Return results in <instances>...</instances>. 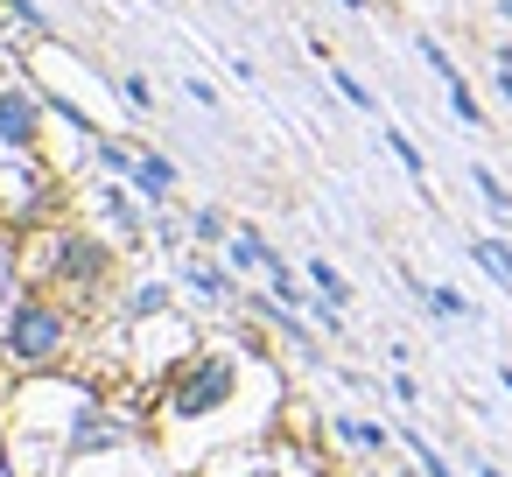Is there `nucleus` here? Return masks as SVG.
<instances>
[{
    "label": "nucleus",
    "mask_w": 512,
    "mask_h": 477,
    "mask_svg": "<svg viewBox=\"0 0 512 477\" xmlns=\"http://www.w3.org/2000/svg\"><path fill=\"white\" fill-rule=\"evenodd\" d=\"M330 78H337V92H344V99H351L358 113H372V92H365V85H358V78H351L344 64H330Z\"/></svg>",
    "instance_id": "nucleus-13"
},
{
    "label": "nucleus",
    "mask_w": 512,
    "mask_h": 477,
    "mask_svg": "<svg viewBox=\"0 0 512 477\" xmlns=\"http://www.w3.org/2000/svg\"><path fill=\"white\" fill-rule=\"evenodd\" d=\"M477 477H498V470H477Z\"/></svg>",
    "instance_id": "nucleus-19"
},
{
    "label": "nucleus",
    "mask_w": 512,
    "mask_h": 477,
    "mask_svg": "<svg viewBox=\"0 0 512 477\" xmlns=\"http://www.w3.org/2000/svg\"><path fill=\"white\" fill-rule=\"evenodd\" d=\"M190 232H197V239H204V246H218V239H225V218H218V211H211V204H204V211H197V218H190Z\"/></svg>",
    "instance_id": "nucleus-14"
},
{
    "label": "nucleus",
    "mask_w": 512,
    "mask_h": 477,
    "mask_svg": "<svg viewBox=\"0 0 512 477\" xmlns=\"http://www.w3.org/2000/svg\"><path fill=\"white\" fill-rule=\"evenodd\" d=\"M337 435H344L351 449H386V428H379V421H337Z\"/></svg>",
    "instance_id": "nucleus-11"
},
{
    "label": "nucleus",
    "mask_w": 512,
    "mask_h": 477,
    "mask_svg": "<svg viewBox=\"0 0 512 477\" xmlns=\"http://www.w3.org/2000/svg\"><path fill=\"white\" fill-rule=\"evenodd\" d=\"M428 309H435V316H470V302H463L456 288H428Z\"/></svg>",
    "instance_id": "nucleus-15"
},
{
    "label": "nucleus",
    "mask_w": 512,
    "mask_h": 477,
    "mask_svg": "<svg viewBox=\"0 0 512 477\" xmlns=\"http://www.w3.org/2000/svg\"><path fill=\"white\" fill-rule=\"evenodd\" d=\"M127 309H134V323H155V316H169V288H162V281H148V288H134V302H127Z\"/></svg>",
    "instance_id": "nucleus-9"
},
{
    "label": "nucleus",
    "mask_w": 512,
    "mask_h": 477,
    "mask_svg": "<svg viewBox=\"0 0 512 477\" xmlns=\"http://www.w3.org/2000/svg\"><path fill=\"white\" fill-rule=\"evenodd\" d=\"M8 8H15V15H22V22H29V29L43 36V43H57V29L43 22V8H36V0H8Z\"/></svg>",
    "instance_id": "nucleus-17"
},
{
    "label": "nucleus",
    "mask_w": 512,
    "mask_h": 477,
    "mask_svg": "<svg viewBox=\"0 0 512 477\" xmlns=\"http://www.w3.org/2000/svg\"><path fill=\"white\" fill-rule=\"evenodd\" d=\"M386 148H393V155H400V169H407V176H414V183H421V176H428V162H421V155H414V141H407V134H393V127H386Z\"/></svg>",
    "instance_id": "nucleus-12"
},
{
    "label": "nucleus",
    "mask_w": 512,
    "mask_h": 477,
    "mask_svg": "<svg viewBox=\"0 0 512 477\" xmlns=\"http://www.w3.org/2000/svg\"><path fill=\"white\" fill-rule=\"evenodd\" d=\"M29 274H43V281H64V288H78V295H99V288H106V274H113V246H106V239H92V232L43 239Z\"/></svg>",
    "instance_id": "nucleus-3"
},
{
    "label": "nucleus",
    "mask_w": 512,
    "mask_h": 477,
    "mask_svg": "<svg viewBox=\"0 0 512 477\" xmlns=\"http://www.w3.org/2000/svg\"><path fill=\"white\" fill-rule=\"evenodd\" d=\"M477 190H484V204H491V218H498V225H512V190H505V183H498L491 169H477Z\"/></svg>",
    "instance_id": "nucleus-10"
},
{
    "label": "nucleus",
    "mask_w": 512,
    "mask_h": 477,
    "mask_svg": "<svg viewBox=\"0 0 512 477\" xmlns=\"http://www.w3.org/2000/svg\"><path fill=\"white\" fill-rule=\"evenodd\" d=\"M225 253H232V267H246V274H267V267H274V246H267L260 232H232Z\"/></svg>",
    "instance_id": "nucleus-6"
},
{
    "label": "nucleus",
    "mask_w": 512,
    "mask_h": 477,
    "mask_svg": "<svg viewBox=\"0 0 512 477\" xmlns=\"http://www.w3.org/2000/svg\"><path fill=\"white\" fill-rule=\"evenodd\" d=\"M134 190L162 204V197L176 190V162H169V155H155V148H141V162H134Z\"/></svg>",
    "instance_id": "nucleus-5"
},
{
    "label": "nucleus",
    "mask_w": 512,
    "mask_h": 477,
    "mask_svg": "<svg viewBox=\"0 0 512 477\" xmlns=\"http://www.w3.org/2000/svg\"><path fill=\"white\" fill-rule=\"evenodd\" d=\"M309 288L323 295V302H337V309H351V281L330 267V260H309Z\"/></svg>",
    "instance_id": "nucleus-7"
},
{
    "label": "nucleus",
    "mask_w": 512,
    "mask_h": 477,
    "mask_svg": "<svg viewBox=\"0 0 512 477\" xmlns=\"http://www.w3.org/2000/svg\"><path fill=\"white\" fill-rule=\"evenodd\" d=\"M407 449H414V463H421V477H449V463H442V456H435V449H428L421 435H407Z\"/></svg>",
    "instance_id": "nucleus-16"
},
{
    "label": "nucleus",
    "mask_w": 512,
    "mask_h": 477,
    "mask_svg": "<svg viewBox=\"0 0 512 477\" xmlns=\"http://www.w3.org/2000/svg\"><path fill=\"white\" fill-rule=\"evenodd\" d=\"M239 386H246V358H232V351H190L169 372V400L162 407H169L176 428H197V421L225 414L239 400Z\"/></svg>",
    "instance_id": "nucleus-1"
},
{
    "label": "nucleus",
    "mask_w": 512,
    "mask_h": 477,
    "mask_svg": "<svg viewBox=\"0 0 512 477\" xmlns=\"http://www.w3.org/2000/svg\"><path fill=\"white\" fill-rule=\"evenodd\" d=\"M43 92L29 85H0V148L8 155H36L43 148Z\"/></svg>",
    "instance_id": "nucleus-4"
},
{
    "label": "nucleus",
    "mask_w": 512,
    "mask_h": 477,
    "mask_svg": "<svg viewBox=\"0 0 512 477\" xmlns=\"http://www.w3.org/2000/svg\"><path fill=\"white\" fill-rule=\"evenodd\" d=\"M0 351H8V365H22V372H50L71 351V309L57 295H22L8 309V323H0Z\"/></svg>",
    "instance_id": "nucleus-2"
},
{
    "label": "nucleus",
    "mask_w": 512,
    "mask_h": 477,
    "mask_svg": "<svg viewBox=\"0 0 512 477\" xmlns=\"http://www.w3.org/2000/svg\"><path fill=\"white\" fill-rule=\"evenodd\" d=\"M344 8H351V15H358V8H365V0H344Z\"/></svg>",
    "instance_id": "nucleus-18"
},
{
    "label": "nucleus",
    "mask_w": 512,
    "mask_h": 477,
    "mask_svg": "<svg viewBox=\"0 0 512 477\" xmlns=\"http://www.w3.org/2000/svg\"><path fill=\"white\" fill-rule=\"evenodd\" d=\"M183 281H190L197 295H211V302H232V274H225V267H211V260H197Z\"/></svg>",
    "instance_id": "nucleus-8"
}]
</instances>
